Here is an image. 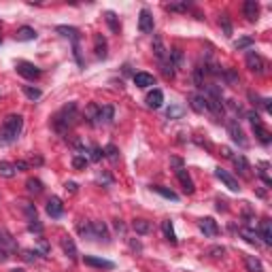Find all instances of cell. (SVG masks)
Instances as JSON below:
<instances>
[{"instance_id":"18","label":"cell","mask_w":272,"mask_h":272,"mask_svg":"<svg viewBox=\"0 0 272 272\" xmlns=\"http://www.w3.org/2000/svg\"><path fill=\"white\" fill-rule=\"evenodd\" d=\"M189 104H191V109L196 113H207V98H204V94L189 96Z\"/></svg>"},{"instance_id":"33","label":"cell","mask_w":272,"mask_h":272,"mask_svg":"<svg viewBox=\"0 0 272 272\" xmlns=\"http://www.w3.org/2000/svg\"><path fill=\"white\" fill-rule=\"evenodd\" d=\"M26 185H28V191H32V193H41L43 191V183L38 179H30Z\"/></svg>"},{"instance_id":"25","label":"cell","mask_w":272,"mask_h":272,"mask_svg":"<svg viewBox=\"0 0 272 272\" xmlns=\"http://www.w3.org/2000/svg\"><path fill=\"white\" fill-rule=\"evenodd\" d=\"M15 174H17L15 164H11V162H0V177H5V179H13Z\"/></svg>"},{"instance_id":"11","label":"cell","mask_w":272,"mask_h":272,"mask_svg":"<svg viewBox=\"0 0 272 272\" xmlns=\"http://www.w3.org/2000/svg\"><path fill=\"white\" fill-rule=\"evenodd\" d=\"M198 228L204 232V236H217L219 234V226H217V221L215 219H211V217H204L198 221Z\"/></svg>"},{"instance_id":"23","label":"cell","mask_w":272,"mask_h":272,"mask_svg":"<svg viewBox=\"0 0 272 272\" xmlns=\"http://www.w3.org/2000/svg\"><path fill=\"white\" fill-rule=\"evenodd\" d=\"M245 266L249 272H264V266L255 255H245Z\"/></svg>"},{"instance_id":"7","label":"cell","mask_w":272,"mask_h":272,"mask_svg":"<svg viewBox=\"0 0 272 272\" xmlns=\"http://www.w3.org/2000/svg\"><path fill=\"white\" fill-rule=\"evenodd\" d=\"M228 132H230V136H232V141H234L236 145H240V147H247L249 145V141H247V136H245V132H242V128L238 125V121H228Z\"/></svg>"},{"instance_id":"32","label":"cell","mask_w":272,"mask_h":272,"mask_svg":"<svg viewBox=\"0 0 272 272\" xmlns=\"http://www.w3.org/2000/svg\"><path fill=\"white\" fill-rule=\"evenodd\" d=\"M24 94H26L32 102H34V100H38V98L43 96V92L38 90V87H32V85H24Z\"/></svg>"},{"instance_id":"44","label":"cell","mask_w":272,"mask_h":272,"mask_svg":"<svg viewBox=\"0 0 272 272\" xmlns=\"http://www.w3.org/2000/svg\"><path fill=\"white\" fill-rule=\"evenodd\" d=\"M11 272H26V270H22V268H15V270H11Z\"/></svg>"},{"instance_id":"37","label":"cell","mask_w":272,"mask_h":272,"mask_svg":"<svg viewBox=\"0 0 272 272\" xmlns=\"http://www.w3.org/2000/svg\"><path fill=\"white\" fill-rule=\"evenodd\" d=\"M219 24L223 26V32H226V36H230V34H232V26H230V22H228V15H221Z\"/></svg>"},{"instance_id":"42","label":"cell","mask_w":272,"mask_h":272,"mask_svg":"<svg viewBox=\"0 0 272 272\" xmlns=\"http://www.w3.org/2000/svg\"><path fill=\"white\" fill-rule=\"evenodd\" d=\"M100 158H102V149H96V147H94V149H92V160L98 162Z\"/></svg>"},{"instance_id":"12","label":"cell","mask_w":272,"mask_h":272,"mask_svg":"<svg viewBox=\"0 0 272 272\" xmlns=\"http://www.w3.org/2000/svg\"><path fill=\"white\" fill-rule=\"evenodd\" d=\"M47 215L53 219H60L64 215V204L60 198H55V196L49 198V202H47Z\"/></svg>"},{"instance_id":"24","label":"cell","mask_w":272,"mask_h":272,"mask_svg":"<svg viewBox=\"0 0 272 272\" xmlns=\"http://www.w3.org/2000/svg\"><path fill=\"white\" fill-rule=\"evenodd\" d=\"M62 249H64V253L71 257V259H77V247H75V240L73 238L64 236L62 238Z\"/></svg>"},{"instance_id":"8","label":"cell","mask_w":272,"mask_h":272,"mask_svg":"<svg viewBox=\"0 0 272 272\" xmlns=\"http://www.w3.org/2000/svg\"><path fill=\"white\" fill-rule=\"evenodd\" d=\"M215 177L226 185L230 191H240V185H238V179H234L228 170H223V168H215Z\"/></svg>"},{"instance_id":"26","label":"cell","mask_w":272,"mask_h":272,"mask_svg":"<svg viewBox=\"0 0 272 272\" xmlns=\"http://www.w3.org/2000/svg\"><path fill=\"white\" fill-rule=\"evenodd\" d=\"M240 236L245 238L247 242H251V245H259V236H257L255 230H251V228H240Z\"/></svg>"},{"instance_id":"29","label":"cell","mask_w":272,"mask_h":272,"mask_svg":"<svg viewBox=\"0 0 272 272\" xmlns=\"http://www.w3.org/2000/svg\"><path fill=\"white\" fill-rule=\"evenodd\" d=\"M151 189H153L155 193H160V196H164V198L172 200V202H177V200H179V196H177V193H174L172 189H166V187H162V185H153Z\"/></svg>"},{"instance_id":"36","label":"cell","mask_w":272,"mask_h":272,"mask_svg":"<svg viewBox=\"0 0 272 272\" xmlns=\"http://www.w3.org/2000/svg\"><path fill=\"white\" fill-rule=\"evenodd\" d=\"M251 45H253V38H240V41L234 43V49H247Z\"/></svg>"},{"instance_id":"27","label":"cell","mask_w":272,"mask_h":272,"mask_svg":"<svg viewBox=\"0 0 272 272\" xmlns=\"http://www.w3.org/2000/svg\"><path fill=\"white\" fill-rule=\"evenodd\" d=\"M168 60H170L172 68H181L183 66V51L181 49H170L168 51Z\"/></svg>"},{"instance_id":"17","label":"cell","mask_w":272,"mask_h":272,"mask_svg":"<svg viewBox=\"0 0 272 272\" xmlns=\"http://www.w3.org/2000/svg\"><path fill=\"white\" fill-rule=\"evenodd\" d=\"M242 11H245V17L249 19V22H255V19L259 17V3H255V0H247L245 7H242Z\"/></svg>"},{"instance_id":"9","label":"cell","mask_w":272,"mask_h":272,"mask_svg":"<svg viewBox=\"0 0 272 272\" xmlns=\"http://www.w3.org/2000/svg\"><path fill=\"white\" fill-rule=\"evenodd\" d=\"M153 15H151V11L149 9H143L141 11V15H139V30L143 32V34H149V32H153Z\"/></svg>"},{"instance_id":"4","label":"cell","mask_w":272,"mask_h":272,"mask_svg":"<svg viewBox=\"0 0 272 272\" xmlns=\"http://www.w3.org/2000/svg\"><path fill=\"white\" fill-rule=\"evenodd\" d=\"M81 234L92 238V240H102V242H109L111 236H109V230H106V226L102 221H92L90 226H81Z\"/></svg>"},{"instance_id":"28","label":"cell","mask_w":272,"mask_h":272,"mask_svg":"<svg viewBox=\"0 0 272 272\" xmlns=\"http://www.w3.org/2000/svg\"><path fill=\"white\" fill-rule=\"evenodd\" d=\"M162 230H164V236H166V240H170L172 245H177V234H174L172 221H164L162 223Z\"/></svg>"},{"instance_id":"19","label":"cell","mask_w":272,"mask_h":272,"mask_svg":"<svg viewBox=\"0 0 272 272\" xmlns=\"http://www.w3.org/2000/svg\"><path fill=\"white\" fill-rule=\"evenodd\" d=\"M134 83H136V87H151V85H155V79H153V75H149V73H136L134 75Z\"/></svg>"},{"instance_id":"34","label":"cell","mask_w":272,"mask_h":272,"mask_svg":"<svg viewBox=\"0 0 272 272\" xmlns=\"http://www.w3.org/2000/svg\"><path fill=\"white\" fill-rule=\"evenodd\" d=\"M87 164H90V160H87V158H81V155H75V158H73V166H75L77 170L85 168Z\"/></svg>"},{"instance_id":"15","label":"cell","mask_w":272,"mask_h":272,"mask_svg":"<svg viewBox=\"0 0 272 272\" xmlns=\"http://www.w3.org/2000/svg\"><path fill=\"white\" fill-rule=\"evenodd\" d=\"M253 132H255V139L261 145H270L272 143V134H270V130L266 128L264 123H253Z\"/></svg>"},{"instance_id":"21","label":"cell","mask_w":272,"mask_h":272,"mask_svg":"<svg viewBox=\"0 0 272 272\" xmlns=\"http://www.w3.org/2000/svg\"><path fill=\"white\" fill-rule=\"evenodd\" d=\"M15 38H17V41H34L36 30H34V28H30V26H24V28H19V30H17Z\"/></svg>"},{"instance_id":"20","label":"cell","mask_w":272,"mask_h":272,"mask_svg":"<svg viewBox=\"0 0 272 272\" xmlns=\"http://www.w3.org/2000/svg\"><path fill=\"white\" fill-rule=\"evenodd\" d=\"M232 162H234V166H236V170L242 174V177H251V166H249V162L242 158V155H236V158H232Z\"/></svg>"},{"instance_id":"43","label":"cell","mask_w":272,"mask_h":272,"mask_svg":"<svg viewBox=\"0 0 272 272\" xmlns=\"http://www.w3.org/2000/svg\"><path fill=\"white\" fill-rule=\"evenodd\" d=\"M28 168V164L26 162H15V170L19 172V170H26Z\"/></svg>"},{"instance_id":"2","label":"cell","mask_w":272,"mask_h":272,"mask_svg":"<svg viewBox=\"0 0 272 272\" xmlns=\"http://www.w3.org/2000/svg\"><path fill=\"white\" fill-rule=\"evenodd\" d=\"M24 130V117L22 115H9L0 125V145H13Z\"/></svg>"},{"instance_id":"38","label":"cell","mask_w":272,"mask_h":272,"mask_svg":"<svg viewBox=\"0 0 272 272\" xmlns=\"http://www.w3.org/2000/svg\"><path fill=\"white\" fill-rule=\"evenodd\" d=\"M166 9H168V11H187L189 5H187V3H181V5H168Z\"/></svg>"},{"instance_id":"30","label":"cell","mask_w":272,"mask_h":272,"mask_svg":"<svg viewBox=\"0 0 272 272\" xmlns=\"http://www.w3.org/2000/svg\"><path fill=\"white\" fill-rule=\"evenodd\" d=\"M94 43H96V55H98V57H106V41H104V38L98 34V36L94 38Z\"/></svg>"},{"instance_id":"41","label":"cell","mask_w":272,"mask_h":272,"mask_svg":"<svg viewBox=\"0 0 272 272\" xmlns=\"http://www.w3.org/2000/svg\"><path fill=\"white\" fill-rule=\"evenodd\" d=\"M104 151H106V155H109V158H111V160H115V158H117V149H115V147H113V145H109V147H106Z\"/></svg>"},{"instance_id":"31","label":"cell","mask_w":272,"mask_h":272,"mask_svg":"<svg viewBox=\"0 0 272 272\" xmlns=\"http://www.w3.org/2000/svg\"><path fill=\"white\" fill-rule=\"evenodd\" d=\"M134 230L139 232V234H149V232H151V223L145 221V219H136L134 221Z\"/></svg>"},{"instance_id":"13","label":"cell","mask_w":272,"mask_h":272,"mask_svg":"<svg viewBox=\"0 0 272 272\" xmlns=\"http://www.w3.org/2000/svg\"><path fill=\"white\" fill-rule=\"evenodd\" d=\"M177 179H179V183L183 185V191L185 193H193L196 191V185H193V181H191V177H189V172L185 170V168H177Z\"/></svg>"},{"instance_id":"10","label":"cell","mask_w":272,"mask_h":272,"mask_svg":"<svg viewBox=\"0 0 272 272\" xmlns=\"http://www.w3.org/2000/svg\"><path fill=\"white\" fill-rule=\"evenodd\" d=\"M247 66L253 73H257V75H261V73L266 71V62L261 60V55L255 53V51H247Z\"/></svg>"},{"instance_id":"1","label":"cell","mask_w":272,"mask_h":272,"mask_svg":"<svg viewBox=\"0 0 272 272\" xmlns=\"http://www.w3.org/2000/svg\"><path fill=\"white\" fill-rule=\"evenodd\" d=\"M79 121V109H77V102H68L66 106H62L53 117H51V125L57 134H68L73 130V125Z\"/></svg>"},{"instance_id":"39","label":"cell","mask_w":272,"mask_h":272,"mask_svg":"<svg viewBox=\"0 0 272 272\" xmlns=\"http://www.w3.org/2000/svg\"><path fill=\"white\" fill-rule=\"evenodd\" d=\"M223 253H226V249H223V247H213V249H209V255H213V257H221Z\"/></svg>"},{"instance_id":"35","label":"cell","mask_w":272,"mask_h":272,"mask_svg":"<svg viewBox=\"0 0 272 272\" xmlns=\"http://www.w3.org/2000/svg\"><path fill=\"white\" fill-rule=\"evenodd\" d=\"M106 24L111 26V30L113 32H119V24H117V19H115V13H106Z\"/></svg>"},{"instance_id":"22","label":"cell","mask_w":272,"mask_h":272,"mask_svg":"<svg viewBox=\"0 0 272 272\" xmlns=\"http://www.w3.org/2000/svg\"><path fill=\"white\" fill-rule=\"evenodd\" d=\"M259 238H261V242L264 245H272V228H270V221H261V230H259V234H257Z\"/></svg>"},{"instance_id":"3","label":"cell","mask_w":272,"mask_h":272,"mask_svg":"<svg viewBox=\"0 0 272 272\" xmlns=\"http://www.w3.org/2000/svg\"><path fill=\"white\" fill-rule=\"evenodd\" d=\"M87 117L94 125H102V123H111L113 117H115V111L113 106H96V104H90L87 106Z\"/></svg>"},{"instance_id":"16","label":"cell","mask_w":272,"mask_h":272,"mask_svg":"<svg viewBox=\"0 0 272 272\" xmlns=\"http://www.w3.org/2000/svg\"><path fill=\"white\" fill-rule=\"evenodd\" d=\"M145 102H147L149 109H160V106L164 104V92L162 90H153L147 94V98H145Z\"/></svg>"},{"instance_id":"5","label":"cell","mask_w":272,"mask_h":272,"mask_svg":"<svg viewBox=\"0 0 272 272\" xmlns=\"http://www.w3.org/2000/svg\"><path fill=\"white\" fill-rule=\"evenodd\" d=\"M15 68H17V73L22 75L24 79H28V81H36V79H41V75H43V71L36 64L26 62V60H19L15 64Z\"/></svg>"},{"instance_id":"14","label":"cell","mask_w":272,"mask_h":272,"mask_svg":"<svg viewBox=\"0 0 272 272\" xmlns=\"http://www.w3.org/2000/svg\"><path fill=\"white\" fill-rule=\"evenodd\" d=\"M83 261H85V266H92V268H104V270H113L115 268V264L113 261H109V259H102V257H94V255H85L83 257Z\"/></svg>"},{"instance_id":"6","label":"cell","mask_w":272,"mask_h":272,"mask_svg":"<svg viewBox=\"0 0 272 272\" xmlns=\"http://www.w3.org/2000/svg\"><path fill=\"white\" fill-rule=\"evenodd\" d=\"M55 30L60 32L64 38H71V41H73V49H75V57L81 62V55H79V38H81V36H79V30H77V28H73V26H57Z\"/></svg>"},{"instance_id":"40","label":"cell","mask_w":272,"mask_h":272,"mask_svg":"<svg viewBox=\"0 0 272 272\" xmlns=\"http://www.w3.org/2000/svg\"><path fill=\"white\" fill-rule=\"evenodd\" d=\"M7 257H9V253L5 249V238H3V234H0V261H5Z\"/></svg>"}]
</instances>
